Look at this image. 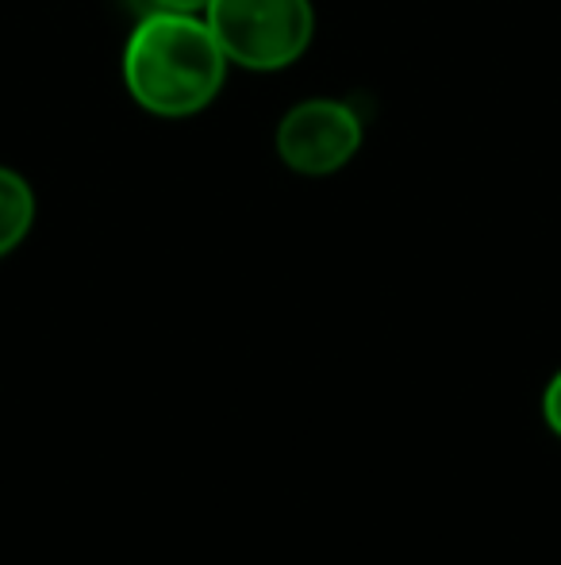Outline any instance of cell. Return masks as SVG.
I'll return each instance as SVG.
<instances>
[{
  "instance_id": "obj_3",
  "label": "cell",
  "mask_w": 561,
  "mask_h": 565,
  "mask_svg": "<svg viewBox=\"0 0 561 565\" xmlns=\"http://www.w3.org/2000/svg\"><path fill=\"white\" fill-rule=\"evenodd\" d=\"M366 139V116L354 100L312 97L292 105L273 131L278 158L292 173L304 178H327L354 162Z\"/></svg>"
},
{
  "instance_id": "obj_5",
  "label": "cell",
  "mask_w": 561,
  "mask_h": 565,
  "mask_svg": "<svg viewBox=\"0 0 561 565\" xmlns=\"http://www.w3.org/2000/svg\"><path fill=\"white\" fill-rule=\"evenodd\" d=\"M542 419H547V427L561 439V370L550 377L547 393H542Z\"/></svg>"
},
{
  "instance_id": "obj_6",
  "label": "cell",
  "mask_w": 561,
  "mask_h": 565,
  "mask_svg": "<svg viewBox=\"0 0 561 565\" xmlns=\"http://www.w3.org/2000/svg\"><path fill=\"white\" fill-rule=\"evenodd\" d=\"M142 12H177V15H204L208 0H142Z\"/></svg>"
},
{
  "instance_id": "obj_2",
  "label": "cell",
  "mask_w": 561,
  "mask_h": 565,
  "mask_svg": "<svg viewBox=\"0 0 561 565\" xmlns=\"http://www.w3.org/2000/svg\"><path fill=\"white\" fill-rule=\"evenodd\" d=\"M204 20L227 62L250 74L289 70L315 39L312 0H208Z\"/></svg>"
},
{
  "instance_id": "obj_1",
  "label": "cell",
  "mask_w": 561,
  "mask_h": 565,
  "mask_svg": "<svg viewBox=\"0 0 561 565\" xmlns=\"http://www.w3.org/2000/svg\"><path fill=\"white\" fill-rule=\"evenodd\" d=\"M120 70L139 108L162 119H185L219 97L231 62L204 15L142 12L123 46Z\"/></svg>"
},
{
  "instance_id": "obj_4",
  "label": "cell",
  "mask_w": 561,
  "mask_h": 565,
  "mask_svg": "<svg viewBox=\"0 0 561 565\" xmlns=\"http://www.w3.org/2000/svg\"><path fill=\"white\" fill-rule=\"evenodd\" d=\"M35 189L23 173L0 166V258L15 250L35 227Z\"/></svg>"
}]
</instances>
